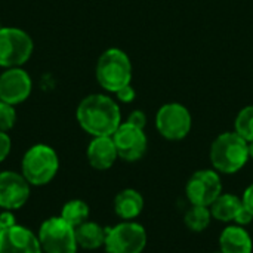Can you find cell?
<instances>
[{"label":"cell","mask_w":253,"mask_h":253,"mask_svg":"<svg viewBox=\"0 0 253 253\" xmlns=\"http://www.w3.org/2000/svg\"><path fill=\"white\" fill-rule=\"evenodd\" d=\"M79 126L93 136H113L122 125L119 104L108 95L90 93L84 96L76 110Z\"/></svg>","instance_id":"1"},{"label":"cell","mask_w":253,"mask_h":253,"mask_svg":"<svg viewBox=\"0 0 253 253\" xmlns=\"http://www.w3.org/2000/svg\"><path fill=\"white\" fill-rule=\"evenodd\" d=\"M249 159V142L234 130L218 135L211 145V162L219 173H237L246 166Z\"/></svg>","instance_id":"2"},{"label":"cell","mask_w":253,"mask_h":253,"mask_svg":"<svg viewBox=\"0 0 253 253\" xmlns=\"http://www.w3.org/2000/svg\"><path fill=\"white\" fill-rule=\"evenodd\" d=\"M59 170L58 153L47 144H34L21 160V173L31 187L47 185Z\"/></svg>","instance_id":"3"},{"label":"cell","mask_w":253,"mask_h":253,"mask_svg":"<svg viewBox=\"0 0 253 253\" xmlns=\"http://www.w3.org/2000/svg\"><path fill=\"white\" fill-rule=\"evenodd\" d=\"M95 76L99 86L110 93H116L123 86L130 84L132 62L127 53L119 47L104 50L98 58Z\"/></svg>","instance_id":"4"},{"label":"cell","mask_w":253,"mask_h":253,"mask_svg":"<svg viewBox=\"0 0 253 253\" xmlns=\"http://www.w3.org/2000/svg\"><path fill=\"white\" fill-rule=\"evenodd\" d=\"M34 42L31 36L18 27L0 25V67H22L31 58Z\"/></svg>","instance_id":"5"},{"label":"cell","mask_w":253,"mask_h":253,"mask_svg":"<svg viewBox=\"0 0 253 253\" xmlns=\"http://www.w3.org/2000/svg\"><path fill=\"white\" fill-rule=\"evenodd\" d=\"M43 253H77L76 230L61 216L46 219L37 233Z\"/></svg>","instance_id":"6"},{"label":"cell","mask_w":253,"mask_h":253,"mask_svg":"<svg viewBox=\"0 0 253 253\" xmlns=\"http://www.w3.org/2000/svg\"><path fill=\"white\" fill-rule=\"evenodd\" d=\"M147 246V231L135 221H123L107 228V253H142Z\"/></svg>","instance_id":"7"},{"label":"cell","mask_w":253,"mask_h":253,"mask_svg":"<svg viewBox=\"0 0 253 253\" xmlns=\"http://www.w3.org/2000/svg\"><path fill=\"white\" fill-rule=\"evenodd\" d=\"M191 126V113L179 102H168L162 105L156 114V129L168 141H181L187 138Z\"/></svg>","instance_id":"8"},{"label":"cell","mask_w":253,"mask_h":253,"mask_svg":"<svg viewBox=\"0 0 253 253\" xmlns=\"http://www.w3.org/2000/svg\"><path fill=\"white\" fill-rule=\"evenodd\" d=\"M185 194L191 205L209 208L222 194L219 172L215 169H202L194 172L185 185Z\"/></svg>","instance_id":"9"},{"label":"cell","mask_w":253,"mask_h":253,"mask_svg":"<svg viewBox=\"0 0 253 253\" xmlns=\"http://www.w3.org/2000/svg\"><path fill=\"white\" fill-rule=\"evenodd\" d=\"M111 138L117 148L119 159L125 162H138L147 153L148 139L144 129L136 127L127 122H122Z\"/></svg>","instance_id":"10"},{"label":"cell","mask_w":253,"mask_h":253,"mask_svg":"<svg viewBox=\"0 0 253 253\" xmlns=\"http://www.w3.org/2000/svg\"><path fill=\"white\" fill-rule=\"evenodd\" d=\"M33 90L31 76L22 67L4 68L0 74V101L19 105L27 101Z\"/></svg>","instance_id":"11"},{"label":"cell","mask_w":253,"mask_h":253,"mask_svg":"<svg viewBox=\"0 0 253 253\" xmlns=\"http://www.w3.org/2000/svg\"><path fill=\"white\" fill-rule=\"evenodd\" d=\"M31 185L22 173L13 170L0 172V208L3 211H18L30 199Z\"/></svg>","instance_id":"12"},{"label":"cell","mask_w":253,"mask_h":253,"mask_svg":"<svg viewBox=\"0 0 253 253\" xmlns=\"http://www.w3.org/2000/svg\"><path fill=\"white\" fill-rule=\"evenodd\" d=\"M0 253H43L37 234L22 225H13L0 233Z\"/></svg>","instance_id":"13"},{"label":"cell","mask_w":253,"mask_h":253,"mask_svg":"<svg viewBox=\"0 0 253 253\" xmlns=\"http://www.w3.org/2000/svg\"><path fill=\"white\" fill-rule=\"evenodd\" d=\"M86 157L89 165L96 170H107L113 168L119 159L117 148L111 136H93L87 145Z\"/></svg>","instance_id":"14"},{"label":"cell","mask_w":253,"mask_h":253,"mask_svg":"<svg viewBox=\"0 0 253 253\" xmlns=\"http://www.w3.org/2000/svg\"><path fill=\"white\" fill-rule=\"evenodd\" d=\"M219 251L222 253H252L251 234L242 225H228L219 236Z\"/></svg>","instance_id":"15"},{"label":"cell","mask_w":253,"mask_h":253,"mask_svg":"<svg viewBox=\"0 0 253 253\" xmlns=\"http://www.w3.org/2000/svg\"><path fill=\"white\" fill-rule=\"evenodd\" d=\"M144 209V197L133 188L122 190L114 199V212L123 221H133Z\"/></svg>","instance_id":"16"},{"label":"cell","mask_w":253,"mask_h":253,"mask_svg":"<svg viewBox=\"0 0 253 253\" xmlns=\"http://www.w3.org/2000/svg\"><path fill=\"white\" fill-rule=\"evenodd\" d=\"M76 230V240L79 248L86 251H95L105 245L107 228H102L93 221H86L79 225Z\"/></svg>","instance_id":"17"},{"label":"cell","mask_w":253,"mask_h":253,"mask_svg":"<svg viewBox=\"0 0 253 253\" xmlns=\"http://www.w3.org/2000/svg\"><path fill=\"white\" fill-rule=\"evenodd\" d=\"M243 208V202L236 194H221L211 206L212 218L221 221V222H234L236 215Z\"/></svg>","instance_id":"18"},{"label":"cell","mask_w":253,"mask_h":253,"mask_svg":"<svg viewBox=\"0 0 253 253\" xmlns=\"http://www.w3.org/2000/svg\"><path fill=\"white\" fill-rule=\"evenodd\" d=\"M89 215H90V209H89L87 203L80 200V199H74V200L67 202L62 206V211H61L59 216L67 224H70L73 228H77L83 222L89 221Z\"/></svg>","instance_id":"19"},{"label":"cell","mask_w":253,"mask_h":253,"mask_svg":"<svg viewBox=\"0 0 253 253\" xmlns=\"http://www.w3.org/2000/svg\"><path fill=\"white\" fill-rule=\"evenodd\" d=\"M185 225L194 231V233H202L203 230H206L212 221V213L211 209L206 206H197V205H191V208L185 212L184 216Z\"/></svg>","instance_id":"20"},{"label":"cell","mask_w":253,"mask_h":253,"mask_svg":"<svg viewBox=\"0 0 253 253\" xmlns=\"http://www.w3.org/2000/svg\"><path fill=\"white\" fill-rule=\"evenodd\" d=\"M234 132H237L248 142L253 141V105H248L239 111L234 122Z\"/></svg>","instance_id":"21"},{"label":"cell","mask_w":253,"mask_h":253,"mask_svg":"<svg viewBox=\"0 0 253 253\" xmlns=\"http://www.w3.org/2000/svg\"><path fill=\"white\" fill-rule=\"evenodd\" d=\"M16 123V110L13 105L0 101V130L7 132Z\"/></svg>","instance_id":"22"},{"label":"cell","mask_w":253,"mask_h":253,"mask_svg":"<svg viewBox=\"0 0 253 253\" xmlns=\"http://www.w3.org/2000/svg\"><path fill=\"white\" fill-rule=\"evenodd\" d=\"M116 98H117V101H120L123 104H130L136 98V90L133 89L132 84H126L116 92Z\"/></svg>","instance_id":"23"},{"label":"cell","mask_w":253,"mask_h":253,"mask_svg":"<svg viewBox=\"0 0 253 253\" xmlns=\"http://www.w3.org/2000/svg\"><path fill=\"white\" fill-rule=\"evenodd\" d=\"M10 148H12L10 136L7 135V132L0 130V163L7 159V156L10 154Z\"/></svg>","instance_id":"24"},{"label":"cell","mask_w":253,"mask_h":253,"mask_svg":"<svg viewBox=\"0 0 253 253\" xmlns=\"http://www.w3.org/2000/svg\"><path fill=\"white\" fill-rule=\"evenodd\" d=\"M126 122H127V123H130V125H133V126H136V127L145 129V125H147V116H145V113H144V111H141V110H133V111L127 116Z\"/></svg>","instance_id":"25"},{"label":"cell","mask_w":253,"mask_h":253,"mask_svg":"<svg viewBox=\"0 0 253 253\" xmlns=\"http://www.w3.org/2000/svg\"><path fill=\"white\" fill-rule=\"evenodd\" d=\"M253 221V215L245 208V205H243V208L239 211V213L236 215V219H234V222L237 224V225H242V227H245V225H248V224H251Z\"/></svg>","instance_id":"26"},{"label":"cell","mask_w":253,"mask_h":253,"mask_svg":"<svg viewBox=\"0 0 253 253\" xmlns=\"http://www.w3.org/2000/svg\"><path fill=\"white\" fill-rule=\"evenodd\" d=\"M16 225V221H15V216L12 213V211H3L0 213V227L1 230H6L9 227H13Z\"/></svg>","instance_id":"27"},{"label":"cell","mask_w":253,"mask_h":253,"mask_svg":"<svg viewBox=\"0 0 253 253\" xmlns=\"http://www.w3.org/2000/svg\"><path fill=\"white\" fill-rule=\"evenodd\" d=\"M242 202H243L245 208L253 215V184H251V185L245 190V193H243V196H242Z\"/></svg>","instance_id":"28"},{"label":"cell","mask_w":253,"mask_h":253,"mask_svg":"<svg viewBox=\"0 0 253 253\" xmlns=\"http://www.w3.org/2000/svg\"><path fill=\"white\" fill-rule=\"evenodd\" d=\"M249 153H251V159L253 160V141L249 142Z\"/></svg>","instance_id":"29"},{"label":"cell","mask_w":253,"mask_h":253,"mask_svg":"<svg viewBox=\"0 0 253 253\" xmlns=\"http://www.w3.org/2000/svg\"><path fill=\"white\" fill-rule=\"evenodd\" d=\"M215 253H222V252H221V251H218V252H215Z\"/></svg>","instance_id":"30"},{"label":"cell","mask_w":253,"mask_h":253,"mask_svg":"<svg viewBox=\"0 0 253 253\" xmlns=\"http://www.w3.org/2000/svg\"><path fill=\"white\" fill-rule=\"evenodd\" d=\"M0 233H1V227H0Z\"/></svg>","instance_id":"31"}]
</instances>
